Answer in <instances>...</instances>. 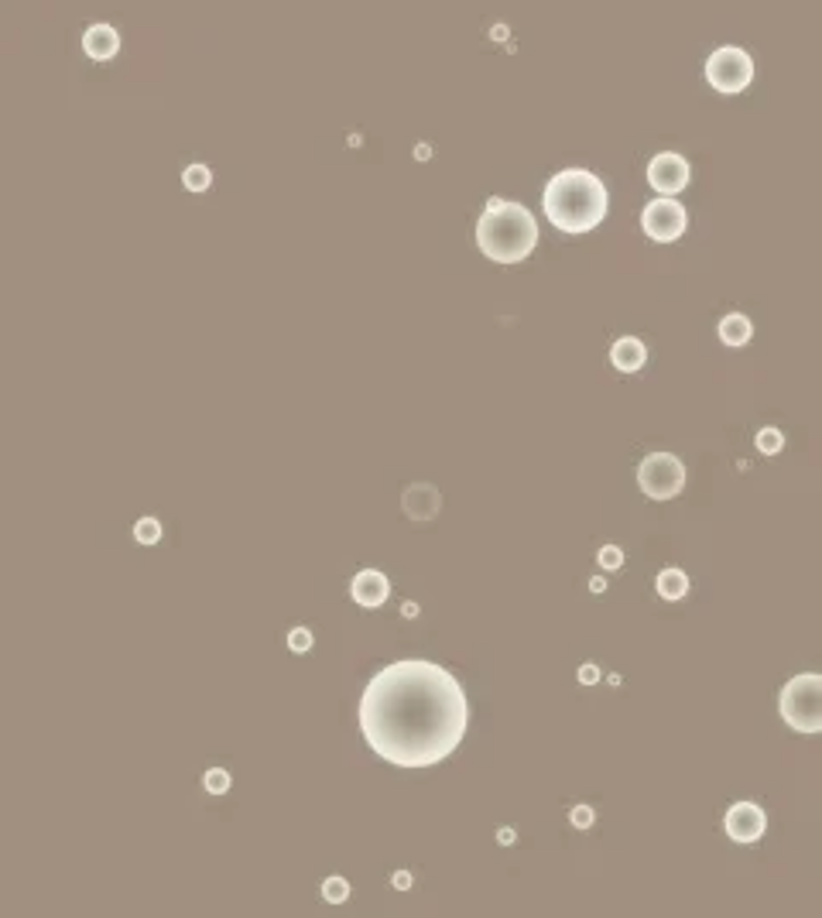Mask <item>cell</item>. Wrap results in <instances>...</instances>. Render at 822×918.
<instances>
[{"instance_id": "obj_24", "label": "cell", "mask_w": 822, "mask_h": 918, "mask_svg": "<svg viewBox=\"0 0 822 918\" xmlns=\"http://www.w3.org/2000/svg\"><path fill=\"white\" fill-rule=\"evenodd\" d=\"M579 679H583L586 686H593V682L600 679V668H596V665H583V668H579Z\"/></svg>"}, {"instance_id": "obj_10", "label": "cell", "mask_w": 822, "mask_h": 918, "mask_svg": "<svg viewBox=\"0 0 822 918\" xmlns=\"http://www.w3.org/2000/svg\"><path fill=\"white\" fill-rule=\"evenodd\" d=\"M350 597H353V603H360V607H367V610L381 607V603H388V597H391L388 576H384L381 569H360L350 583Z\"/></svg>"}, {"instance_id": "obj_16", "label": "cell", "mask_w": 822, "mask_h": 918, "mask_svg": "<svg viewBox=\"0 0 822 918\" xmlns=\"http://www.w3.org/2000/svg\"><path fill=\"white\" fill-rule=\"evenodd\" d=\"M754 446H757V453H764V456H778L781 449H785V436H781V429H775V425H768V429L757 432Z\"/></svg>"}, {"instance_id": "obj_26", "label": "cell", "mask_w": 822, "mask_h": 918, "mask_svg": "<svg viewBox=\"0 0 822 918\" xmlns=\"http://www.w3.org/2000/svg\"><path fill=\"white\" fill-rule=\"evenodd\" d=\"M590 590H593V593H600V590H607V583H603V579H600V576H596V579H593V583H590Z\"/></svg>"}, {"instance_id": "obj_23", "label": "cell", "mask_w": 822, "mask_h": 918, "mask_svg": "<svg viewBox=\"0 0 822 918\" xmlns=\"http://www.w3.org/2000/svg\"><path fill=\"white\" fill-rule=\"evenodd\" d=\"M569 823L576 826V829H590V826L596 823V812L590 809V805H572Z\"/></svg>"}, {"instance_id": "obj_18", "label": "cell", "mask_w": 822, "mask_h": 918, "mask_svg": "<svg viewBox=\"0 0 822 918\" xmlns=\"http://www.w3.org/2000/svg\"><path fill=\"white\" fill-rule=\"evenodd\" d=\"M161 535H165V528H161L158 518H141L134 525V542L137 545H158Z\"/></svg>"}, {"instance_id": "obj_7", "label": "cell", "mask_w": 822, "mask_h": 918, "mask_svg": "<svg viewBox=\"0 0 822 918\" xmlns=\"http://www.w3.org/2000/svg\"><path fill=\"white\" fill-rule=\"evenodd\" d=\"M641 227L651 240H655V244H672V240H679L685 233V227H689V213H685V206L675 203V199L658 196L644 206Z\"/></svg>"}, {"instance_id": "obj_12", "label": "cell", "mask_w": 822, "mask_h": 918, "mask_svg": "<svg viewBox=\"0 0 822 918\" xmlns=\"http://www.w3.org/2000/svg\"><path fill=\"white\" fill-rule=\"evenodd\" d=\"M83 52L90 55L93 62H107L120 52V35L110 24H90L83 31Z\"/></svg>"}, {"instance_id": "obj_19", "label": "cell", "mask_w": 822, "mask_h": 918, "mask_svg": "<svg viewBox=\"0 0 822 918\" xmlns=\"http://www.w3.org/2000/svg\"><path fill=\"white\" fill-rule=\"evenodd\" d=\"M346 898H350V881H346V877H326V881H322V901L343 905Z\"/></svg>"}, {"instance_id": "obj_17", "label": "cell", "mask_w": 822, "mask_h": 918, "mask_svg": "<svg viewBox=\"0 0 822 918\" xmlns=\"http://www.w3.org/2000/svg\"><path fill=\"white\" fill-rule=\"evenodd\" d=\"M182 185L189 192H206L209 185H213V172H209L206 165H189L182 172Z\"/></svg>"}, {"instance_id": "obj_22", "label": "cell", "mask_w": 822, "mask_h": 918, "mask_svg": "<svg viewBox=\"0 0 822 918\" xmlns=\"http://www.w3.org/2000/svg\"><path fill=\"white\" fill-rule=\"evenodd\" d=\"M288 648H292L295 655H309L312 651V631L309 627H292V631H288Z\"/></svg>"}, {"instance_id": "obj_4", "label": "cell", "mask_w": 822, "mask_h": 918, "mask_svg": "<svg viewBox=\"0 0 822 918\" xmlns=\"http://www.w3.org/2000/svg\"><path fill=\"white\" fill-rule=\"evenodd\" d=\"M778 706L795 734H822V675L805 672L788 679Z\"/></svg>"}, {"instance_id": "obj_2", "label": "cell", "mask_w": 822, "mask_h": 918, "mask_svg": "<svg viewBox=\"0 0 822 918\" xmlns=\"http://www.w3.org/2000/svg\"><path fill=\"white\" fill-rule=\"evenodd\" d=\"M545 216L562 233H590L603 223L610 206L607 185L586 168H566L552 175L542 196Z\"/></svg>"}, {"instance_id": "obj_15", "label": "cell", "mask_w": 822, "mask_h": 918, "mask_svg": "<svg viewBox=\"0 0 822 918\" xmlns=\"http://www.w3.org/2000/svg\"><path fill=\"white\" fill-rule=\"evenodd\" d=\"M655 590H658V597H662V600H672V603L675 600H685V597H689V576H685L682 569L668 566V569L658 573Z\"/></svg>"}, {"instance_id": "obj_8", "label": "cell", "mask_w": 822, "mask_h": 918, "mask_svg": "<svg viewBox=\"0 0 822 918\" xmlns=\"http://www.w3.org/2000/svg\"><path fill=\"white\" fill-rule=\"evenodd\" d=\"M692 179V168L689 161L682 155H675V151H662V155L651 158L648 165V185L658 192V196H668L672 199L675 192H682L685 185Z\"/></svg>"}, {"instance_id": "obj_6", "label": "cell", "mask_w": 822, "mask_h": 918, "mask_svg": "<svg viewBox=\"0 0 822 918\" xmlns=\"http://www.w3.org/2000/svg\"><path fill=\"white\" fill-rule=\"evenodd\" d=\"M638 487L651 501H672L685 490V466L672 453H651L638 466Z\"/></svg>"}, {"instance_id": "obj_9", "label": "cell", "mask_w": 822, "mask_h": 918, "mask_svg": "<svg viewBox=\"0 0 822 918\" xmlns=\"http://www.w3.org/2000/svg\"><path fill=\"white\" fill-rule=\"evenodd\" d=\"M723 826H727V836L733 843H757L764 836V829H768V816H764V809L757 802H733Z\"/></svg>"}, {"instance_id": "obj_25", "label": "cell", "mask_w": 822, "mask_h": 918, "mask_svg": "<svg viewBox=\"0 0 822 918\" xmlns=\"http://www.w3.org/2000/svg\"><path fill=\"white\" fill-rule=\"evenodd\" d=\"M391 884H394L398 891H408V888H411V874H408V871H398V874L391 877Z\"/></svg>"}, {"instance_id": "obj_14", "label": "cell", "mask_w": 822, "mask_h": 918, "mask_svg": "<svg viewBox=\"0 0 822 918\" xmlns=\"http://www.w3.org/2000/svg\"><path fill=\"white\" fill-rule=\"evenodd\" d=\"M716 336H720L723 346H730V350H740L744 343H751L754 326H751V319H747L744 312H730V316L720 319V326H716Z\"/></svg>"}, {"instance_id": "obj_1", "label": "cell", "mask_w": 822, "mask_h": 918, "mask_svg": "<svg viewBox=\"0 0 822 918\" xmlns=\"http://www.w3.org/2000/svg\"><path fill=\"white\" fill-rule=\"evenodd\" d=\"M357 716L377 758L394 768H432L463 744L470 703L449 668L408 658L367 682Z\"/></svg>"}, {"instance_id": "obj_21", "label": "cell", "mask_w": 822, "mask_h": 918, "mask_svg": "<svg viewBox=\"0 0 822 918\" xmlns=\"http://www.w3.org/2000/svg\"><path fill=\"white\" fill-rule=\"evenodd\" d=\"M203 785H206L209 795H227V792H230V771L209 768L206 775H203Z\"/></svg>"}, {"instance_id": "obj_3", "label": "cell", "mask_w": 822, "mask_h": 918, "mask_svg": "<svg viewBox=\"0 0 822 918\" xmlns=\"http://www.w3.org/2000/svg\"><path fill=\"white\" fill-rule=\"evenodd\" d=\"M480 251L497 264H521L538 244V223L521 203L490 199L477 223Z\"/></svg>"}, {"instance_id": "obj_5", "label": "cell", "mask_w": 822, "mask_h": 918, "mask_svg": "<svg viewBox=\"0 0 822 918\" xmlns=\"http://www.w3.org/2000/svg\"><path fill=\"white\" fill-rule=\"evenodd\" d=\"M706 79L716 93H744L754 79V59L740 45H723L706 59Z\"/></svg>"}, {"instance_id": "obj_20", "label": "cell", "mask_w": 822, "mask_h": 918, "mask_svg": "<svg viewBox=\"0 0 822 918\" xmlns=\"http://www.w3.org/2000/svg\"><path fill=\"white\" fill-rule=\"evenodd\" d=\"M596 562H600L603 573H617V569L624 566V549H620V545H603V549L596 552Z\"/></svg>"}, {"instance_id": "obj_11", "label": "cell", "mask_w": 822, "mask_h": 918, "mask_svg": "<svg viewBox=\"0 0 822 918\" xmlns=\"http://www.w3.org/2000/svg\"><path fill=\"white\" fill-rule=\"evenodd\" d=\"M401 507H405L411 521H432L442 511V497L432 483H411L405 494H401Z\"/></svg>"}, {"instance_id": "obj_13", "label": "cell", "mask_w": 822, "mask_h": 918, "mask_svg": "<svg viewBox=\"0 0 822 918\" xmlns=\"http://www.w3.org/2000/svg\"><path fill=\"white\" fill-rule=\"evenodd\" d=\"M610 360L620 374H638L648 360V346H644L638 336H620V340L610 346Z\"/></svg>"}]
</instances>
